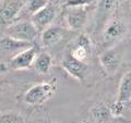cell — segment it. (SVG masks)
I'll use <instances>...</instances> for the list:
<instances>
[{
	"label": "cell",
	"mask_w": 131,
	"mask_h": 123,
	"mask_svg": "<svg viewBox=\"0 0 131 123\" xmlns=\"http://www.w3.org/2000/svg\"><path fill=\"white\" fill-rule=\"evenodd\" d=\"M56 92V85L52 82H43L33 85L23 96V101L30 106H40L45 104Z\"/></svg>",
	"instance_id": "obj_1"
},
{
	"label": "cell",
	"mask_w": 131,
	"mask_h": 123,
	"mask_svg": "<svg viewBox=\"0 0 131 123\" xmlns=\"http://www.w3.org/2000/svg\"><path fill=\"white\" fill-rule=\"evenodd\" d=\"M5 33L6 36L26 43H32L39 35V32L34 26V24L31 21H25V20L10 24L6 27Z\"/></svg>",
	"instance_id": "obj_2"
},
{
	"label": "cell",
	"mask_w": 131,
	"mask_h": 123,
	"mask_svg": "<svg viewBox=\"0 0 131 123\" xmlns=\"http://www.w3.org/2000/svg\"><path fill=\"white\" fill-rule=\"evenodd\" d=\"M23 0H5L0 3V26H9L21 13L24 6Z\"/></svg>",
	"instance_id": "obj_3"
},
{
	"label": "cell",
	"mask_w": 131,
	"mask_h": 123,
	"mask_svg": "<svg viewBox=\"0 0 131 123\" xmlns=\"http://www.w3.org/2000/svg\"><path fill=\"white\" fill-rule=\"evenodd\" d=\"M122 60V49L120 47H112L105 50L100 56V63L106 74L114 75L119 69Z\"/></svg>",
	"instance_id": "obj_4"
},
{
	"label": "cell",
	"mask_w": 131,
	"mask_h": 123,
	"mask_svg": "<svg viewBox=\"0 0 131 123\" xmlns=\"http://www.w3.org/2000/svg\"><path fill=\"white\" fill-rule=\"evenodd\" d=\"M61 67L69 75L77 81L83 82L88 75L89 67L86 62L78 60L71 54H68L61 62Z\"/></svg>",
	"instance_id": "obj_5"
},
{
	"label": "cell",
	"mask_w": 131,
	"mask_h": 123,
	"mask_svg": "<svg viewBox=\"0 0 131 123\" xmlns=\"http://www.w3.org/2000/svg\"><path fill=\"white\" fill-rule=\"evenodd\" d=\"M127 32V25L120 19H110L102 30V38L105 44H112L125 36Z\"/></svg>",
	"instance_id": "obj_6"
},
{
	"label": "cell",
	"mask_w": 131,
	"mask_h": 123,
	"mask_svg": "<svg viewBox=\"0 0 131 123\" xmlns=\"http://www.w3.org/2000/svg\"><path fill=\"white\" fill-rule=\"evenodd\" d=\"M86 7L88 6L67 8L68 10L64 14V22L70 30L79 31L86 24L89 19V12Z\"/></svg>",
	"instance_id": "obj_7"
},
{
	"label": "cell",
	"mask_w": 131,
	"mask_h": 123,
	"mask_svg": "<svg viewBox=\"0 0 131 123\" xmlns=\"http://www.w3.org/2000/svg\"><path fill=\"white\" fill-rule=\"evenodd\" d=\"M118 3L119 0H100L95 13V32L103 30L105 24L112 18Z\"/></svg>",
	"instance_id": "obj_8"
},
{
	"label": "cell",
	"mask_w": 131,
	"mask_h": 123,
	"mask_svg": "<svg viewBox=\"0 0 131 123\" xmlns=\"http://www.w3.org/2000/svg\"><path fill=\"white\" fill-rule=\"evenodd\" d=\"M55 18H56V8L52 3L48 2L43 9H40L39 11H37L31 16L30 21L34 24V26L40 33L45 28L51 25Z\"/></svg>",
	"instance_id": "obj_9"
},
{
	"label": "cell",
	"mask_w": 131,
	"mask_h": 123,
	"mask_svg": "<svg viewBox=\"0 0 131 123\" xmlns=\"http://www.w3.org/2000/svg\"><path fill=\"white\" fill-rule=\"evenodd\" d=\"M36 56H37L36 49L31 46L12 57L10 61V67L13 70H26L33 65Z\"/></svg>",
	"instance_id": "obj_10"
},
{
	"label": "cell",
	"mask_w": 131,
	"mask_h": 123,
	"mask_svg": "<svg viewBox=\"0 0 131 123\" xmlns=\"http://www.w3.org/2000/svg\"><path fill=\"white\" fill-rule=\"evenodd\" d=\"M31 46V43L21 42L9 36H5L0 39V54L8 57H13Z\"/></svg>",
	"instance_id": "obj_11"
},
{
	"label": "cell",
	"mask_w": 131,
	"mask_h": 123,
	"mask_svg": "<svg viewBox=\"0 0 131 123\" xmlns=\"http://www.w3.org/2000/svg\"><path fill=\"white\" fill-rule=\"evenodd\" d=\"M92 51V40L86 34H82L77 38L74 47L72 48L70 54L75 59L81 61H86Z\"/></svg>",
	"instance_id": "obj_12"
},
{
	"label": "cell",
	"mask_w": 131,
	"mask_h": 123,
	"mask_svg": "<svg viewBox=\"0 0 131 123\" xmlns=\"http://www.w3.org/2000/svg\"><path fill=\"white\" fill-rule=\"evenodd\" d=\"M66 34V30L61 26L50 25L44 31L40 32V42L45 47L55 46L63 38Z\"/></svg>",
	"instance_id": "obj_13"
},
{
	"label": "cell",
	"mask_w": 131,
	"mask_h": 123,
	"mask_svg": "<svg viewBox=\"0 0 131 123\" xmlns=\"http://www.w3.org/2000/svg\"><path fill=\"white\" fill-rule=\"evenodd\" d=\"M117 99L125 104L131 100V70L121 76L118 86Z\"/></svg>",
	"instance_id": "obj_14"
},
{
	"label": "cell",
	"mask_w": 131,
	"mask_h": 123,
	"mask_svg": "<svg viewBox=\"0 0 131 123\" xmlns=\"http://www.w3.org/2000/svg\"><path fill=\"white\" fill-rule=\"evenodd\" d=\"M91 116L96 123H107L112 118L109 106L105 102H96L91 108Z\"/></svg>",
	"instance_id": "obj_15"
},
{
	"label": "cell",
	"mask_w": 131,
	"mask_h": 123,
	"mask_svg": "<svg viewBox=\"0 0 131 123\" xmlns=\"http://www.w3.org/2000/svg\"><path fill=\"white\" fill-rule=\"evenodd\" d=\"M33 65H34L36 72H38L39 74H47L50 71L52 65L51 56L47 54V52H42V54L36 56Z\"/></svg>",
	"instance_id": "obj_16"
},
{
	"label": "cell",
	"mask_w": 131,
	"mask_h": 123,
	"mask_svg": "<svg viewBox=\"0 0 131 123\" xmlns=\"http://www.w3.org/2000/svg\"><path fill=\"white\" fill-rule=\"evenodd\" d=\"M47 3H48V0H28V1H26L24 3L22 11H24L25 14H28V15L32 16L37 11L43 9Z\"/></svg>",
	"instance_id": "obj_17"
},
{
	"label": "cell",
	"mask_w": 131,
	"mask_h": 123,
	"mask_svg": "<svg viewBox=\"0 0 131 123\" xmlns=\"http://www.w3.org/2000/svg\"><path fill=\"white\" fill-rule=\"evenodd\" d=\"M0 123H24V118L18 112L0 114Z\"/></svg>",
	"instance_id": "obj_18"
},
{
	"label": "cell",
	"mask_w": 131,
	"mask_h": 123,
	"mask_svg": "<svg viewBox=\"0 0 131 123\" xmlns=\"http://www.w3.org/2000/svg\"><path fill=\"white\" fill-rule=\"evenodd\" d=\"M109 109H110V113H112V117H121L124 114L125 111V102L119 101L118 99H116L112 105H109Z\"/></svg>",
	"instance_id": "obj_19"
},
{
	"label": "cell",
	"mask_w": 131,
	"mask_h": 123,
	"mask_svg": "<svg viewBox=\"0 0 131 123\" xmlns=\"http://www.w3.org/2000/svg\"><path fill=\"white\" fill-rule=\"evenodd\" d=\"M94 0H67L64 3V7L70 8V7H84L90 5Z\"/></svg>",
	"instance_id": "obj_20"
},
{
	"label": "cell",
	"mask_w": 131,
	"mask_h": 123,
	"mask_svg": "<svg viewBox=\"0 0 131 123\" xmlns=\"http://www.w3.org/2000/svg\"><path fill=\"white\" fill-rule=\"evenodd\" d=\"M130 6H131V0H130Z\"/></svg>",
	"instance_id": "obj_21"
},
{
	"label": "cell",
	"mask_w": 131,
	"mask_h": 123,
	"mask_svg": "<svg viewBox=\"0 0 131 123\" xmlns=\"http://www.w3.org/2000/svg\"><path fill=\"white\" fill-rule=\"evenodd\" d=\"M129 102H131V100H130V101H129Z\"/></svg>",
	"instance_id": "obj_22"
}]
</instances>
